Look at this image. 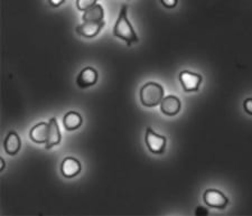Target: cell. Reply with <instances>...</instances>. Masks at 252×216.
<instances>
[{
	"label": "cell",
	"mask_w": 252,
	"mask_h": 216,
	"mask_svg": "<svg viewBox=\"0 0 252 216\" xmlns=\"http://www.w3.org/2000/svg\"><path fill=\"white\" fill-rule=\"evenodd\" d=\"M113 35H115L117 38L125 40L128 46H131L132 44L139 42L137 32L135 30H133L131 23H130V20L128 18L127 5L121 6V9H120L119 16H118L116 25L113 27Z\"/></svg>",
	"instance_id": "1"
},
{
	"label": "cell",
	"mask_w": 252,
	"mask_h": 216,
	"mask_svg": "<svg viewBox=\"0 0 252 216\" xmlns=\"http://www.w3.org/2000/svg\"><path fill=\"white\" fill-rule=\"evenodd\" d=\"M139 96L142 105L146 108H154L164 99V88L159 83L148 82L141 88Z\"/></svg>",
	"instance_id": "2"
},
{
	"label": "cell",
	"mask_w": 252,
	"mask_h": 216,
	"mask_svg": "<svg viewBox=\"0 0 252 216\" xmlns=\"http://www.w3.org/2000/svg\"><path fill=\"white\" fill-rule=\"evenodd\" d=\"M145 140L150 153L155 154H162L165 153L167 139H166V137L156 133L152 128L148 127L146 129Z\"/></svg>",
	"instance_id": "3"
},
{
	"label": "cell",
	"mask_w": 252,
	"mask_h": 216,
	"mask_svg": "<svg viewBox=\"0 0 252 216\" xmlns=\"http://www.w3.org/2000/svg\"><path fill=\"white\" fill-rule=\"evenodd\" d=\"M203 201L209 207L218 210H224L229 204V198L221 190L214 188L205 190L204 195H203Z\"/></svg>",
	"instance_id": "4"
},
{
	"label": "cell",
	"mask_w": 252,
	"mask_h": 216,
	"mask_svg": "<svg viewBox=\"0 0 252 216\" xmlns=\"http://www.w3.org/2000/svg\"><path fill=\"white\" fill-rule=\"evenodd\" d=\"M180 82L185 92H196L201 87L202 75L198 73L183 71L180 74Z\"/></svg>",
	"instance_id": "5"
},
{
	"label": "cell",
	"mask_w": 252,
	"mask_h": 216,
	"mask_svg": "<svg viewBox=\"0 0 252 216\" xmlns=\"http://www.w3.org/2000/svg\"><path fill=\"white\" fill-rule=\"evenodd\" d=\"M104 24V20L102 22H83L76 27V32L82 37L93 38L102 31Z\"/></svg>",
	"instance_id": "6"
},
{
	"label": "cell",
	"mask_w": 252,
	"mask_h": 216,
	"mask_svg": "<svg viewBox=\"0 0 252 216\" xmlns=\"http://www.w3.org/2000/svg\"><path fill=\"white\" fill-rule=\"evenodd\" d=\"M97 79H99V74L95 68L88 66L80 72V74L76 77V83L79 88L87 89L94 85L97 82Z\"/></svg>",
	"instance_id": "7"
},
{
	"label": "cell",
	"mask_w": 252,
	"mask_h": 216,
	"mask_svg": "<svg viewBox=\"0 0 252 216\" xmlns=\"http://www.w3.org/2000/svg\"><path fill=\"white\" fill-rule=\"evenodd\" d=\"M182 109V102L175 95H168L160 102V111L165 116L174 117L180 113Z\"/></svg>",
	"instance_id": "8"
},
{
	"label": "cell",
	"mask_w": 252,
	"mask_h": 216,
	"mask_svg": "<svg viewBox=\"0 0 252 216\" xmlns=\"http://www.w3.org/2000/svg\"><path fill=\"white\" fill-rule=\"evenodd\" d=\"M82 170V165L78 159L73 157H66L62 162L61 166V172L62 175L66 178H73L81 173Z\"/></svg>",
	"instance_id": "9"
},
{
	"label": "cell",
	"mask_w": 252,
	"mask_h": 216,
	"mask_svg": "<svg viewBox=\"0 0 252 216\" xmlns=\"http://www.w3.org/2000/svg\"><path fill=\"white\" fill-rule=\"evenodd\" d=\"M48 131H50V124L46 122H39L31 129L30 138L35 144H46Z\"/></svg>",
	"instance_id": "10"
},
{
	"label": "cell",
	"mask_w": 252,
	"mask_h": 216,
	"mask_svg": "<svg viewBox=\"0 0 252 216\" xmlns=\"http://www.w3.org/2000/svg\"><path fill=\"white\" fill-rule=\"evenodd\" d=\"M48 124H50V131H48V139L45 145L46 150L52 149L53 147L60 145L62 141V134H61L56 118H52Z\"/></svg>",
	"instance_id": "11"
},
{
	"label": "cell",
	"mask_w": 252,
	"mask_h": 216,
	"mask_svg": "<svg viewBox=\"0 0 252 216\" xmlns=\"http://www.w3.org/2000/svg\"><path fill=\"white\" fill-rule=\"evenodd\" d=\"M3 148H5V152L9 156H15L19 153L20 148H22V140H20V137L17 132H8L6 139L3 141Z\"/></svg>",
	"instance_id": "12"
},
{
	"label": "cell",
	"mask_w": 252,
	"mask_h": 216,
	"mask_svg": "<svg viewBox=\"0 0 252 216\" xmlns=\"http://www.w3.org/2000/svg\"><path fill=\"white\" fill-rule=\"evenodd\" d=\"M83 123V119L80 113L75 111H70L63 118V125L64 128L68 130V131H73V130L79 129Z\"/></svg>",
	"instance_id": "13"
},
{
	"label": "cell",
	"mask_w": 252,
	"mask_h": 216,
	"mask_svg": "<svg viewBox=\"0 0 252 216\" xmlns=\"http://www.w3.org/2000/svg\"><path fill=\"white\" fill-rule=\"evenodd\" d=\"M104 18L103 7L96 3L88 10H85L82 15L83 22H102Z\"/></svg>",
	"instance_id": "14"
},
{
	"label": "cell",
	"mask_w": 252,
	"mask_h": 216,
	"mask_svg": "<svg viewBox=\"0 0 252 216\" xmlns=\"http://www.w3.org/2000/svg\"><path fill=\"white\" fill-rule=\"evenodd\" d=\"M97 0H76V8L80 11H84L88 10L89 8L93 7L94 5H96Z\"/></svg>",
	"instance_id": "15"
},
{
	"label": "cell",
	"mask_w": 252,
	"mask_h": 216,
	"mask_svg": "<svg viewBox=\"0 0 252 216\" xmlns=\"http://www.w3.org/2000/svg\"><path fill=\"white\" fill-rule=\"evenodd\" d=\"M160 2L162 3V6L170 9V8H175L177 6L178 0H160Z\"/></svg>",
	"instance_id": "16"
},
{
	"label": "cell",
	"mask_w": 252,
	"mask_h": 216,
	"mask_svg": "<svg viewBox=\"0 0 252 216\" xmlns=\"http://www.w3.org/2000/svg\"><path fill=\"white\" fill-rule=\"evenodd\" d=\"M243 108L248 115L252 116V99H247L243 102Z\"/></svg>",
	"instance_id": "17"
},
{
	"label": "cell",
	"mask_w": 252,
	"mask_h": 216,
	"mask_svg": "<svg viewBox=\"0 0 252 216\" xmlns=\"http://www.w3.org/2000/svg\"><path fill=\"white\" fill-rule=\"evenodd\" d=\"M207 214H209V211H207L206 209H204V207H202V206H198L197 209H196V211H195V215H197V216L207 215Z\"/></svg>",
	"instance_id": "18"
},
{
	"label": "cell",
	"mask_w": 252,
	"mask_h": 216,
	"mask_svg": "<svg viewBox=\"0 0 252 216\" xmlns=\"http://www.w3.org/2000/svg\"><path fill=\"white\" fill-rule=\"evenodd\" d=\"M48 2H50L53 7H60L65 2V0H48Z\"/></svg>",
	"instance_id": "19"
},
{
	"label": "cell",
	"mask_w": 252,
	"mask_h": 216,
	"mask_svg": "<svg viewBox=\"0 0 252 216\" xmlns=\"http://www.w3.org/2000/svg\"><path fill=\"white\" fill-rule=\"evenodd\" d=\"M0 162H1V170H3V168H5V160H3V158L0 159Z\"/></svg>",
	"instance_id": "20"
}]
</instances>
